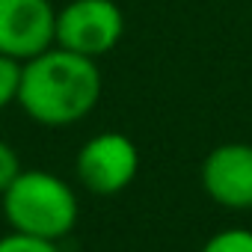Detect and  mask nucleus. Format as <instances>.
<instances>
[{
    "instance_id": "obj_1",
    "label": "nucleus",
    "mask_w": 252,
    "mask_h": 252,
    "mask_svg": "<svg viewBox=\"0 0 252 252\" xmlns=\"http://www.w3.org/2000/svg\"><path fill=\"white\" fill-rule=\"evenodd\" d=\"M101 68L95 60L51 45L21 65V110L45 128L83 122L101 98Z\"/></svg>"
},
{
    "instance_id": "obj_2",
    "label": "nucleus",
    "mask_w": 252,
    "mask_h": 252,
    "mask_svg": "<svg viewBox=\"0 0 252 252\" xmlns=\"http://www.w3.org/2000/svg\"><path fill=\"white\" fill-rule=\"evenodd\" d=\"M0 202L12 231L48 237L57 243L71 234L80 214L71 184L45 169H21L18 178L3 190Z\"/></svg>"
},
{
    "instance_id": "obj_3",
    "label": "nucleus",
    "mask_w": 252,
    "mask_h": 252,
    "mask_svg": "<svg viewBox=\"0 0 252 252\" xmlns=\"http://www.w3.org/2000/svg\"><path fill=\"white\" fill-rule=\"evenodd\" d=\"M125 36V15L116 0H68L54 18V45L98 60Z\"/></svg>"
},
{
    "instance_id": "obj_4",
    "label": "nucleus",
    "mask_w": 252,
    "mask_h": 252,
    "mask_svg": "<svg viewBox=\"0 0 252 252\" xmlns=\"http://www.w3.org/2000/svg\"><path fill=\"white\" fill-rule=\"evenodd\" d=\"M77 181L95 196H119L128 190L140 172V152L131 137L104 131L89 137L74 160Z\"/></svg>"
},
{
    "instance_id": "obj_5",
    "label": "nucleus",
    "mask_w": 252,
    "mask_h": 252,
    "mask_svg": "<svg viewBox=\"0 0 252 252\" xmlns=\"http://www.w3.org/2000/svg\"><path fill=\"white\" fill-rule=\"evenodd\" d=\"M54 0H0V54L27 63L54 45Z\"/></svg>"
},
{
    "instance_id": "obj_6",
    "label": "nucleus",
    "mask_w": 252,
    "mask_h": 252,
    "mask_svg": "<svg viewBox=\"0 0 252 252\" xmlns=\"http://www.w3.org/2000/svg\"><path fill=\"white\" fill-rule=\"evenodd\" d=\"M199 178L211 202L231 211H249L252 208V146L222 143L211 149L202 160Z\"/></svg>"
},
{
    "instance_id": "obj_7",
    "label": "nucleus",
    "mask_w": 252,
    "mask_h": 252,
    "mask_svg": "<svg viewBox=\"0 0 252 252\" xmlns=\"http://www.w3.org/2000/svg\"><path fill=\"white\" fill-rule=\"evenodd\" d=\"M202 252H252V228H222L205 240Z\"/></svg>"
},
{
    "instance_id": "obj_8",
    "label": "nucleus",
    "mask_w": 252,
    "mask_h": 252,
    "mask_svg": "<svg viewBox=\"0 0 252 252\" xmlns=\"http://www.w3.org/2000/svg\"><path fill=\"white\" fill-rule=\"evenodd\" d=\"M21 60H12L0 54V110L9 104H18V89H21Z\"/></svg>"
},
{
    "instance_id": "obj_9",
    "label": "nucleus",
    "mask_w": 252,
    "mask_h": 252,
    "mask_svg": "<svg viewBox=\"0 0 252 252\" xmlns=\"http://www.w3.org/2000/svg\"><path fill=\"white\" fill-rule=\"evenodd\" d=\"M0 252H60L57 240L24 234V231H9L0 237Z\"/></svg>"
},
{
    "instance_id": "obj_10",
    "label": "nucleus",
    "mask_w": 252,
    "mask_h": 252,
    "mask_svg": "<svg viewBox=\"0 0 252 252\" xmlns=\"http://www.w3.org/2000/svg\"><path fill=\"white\" fill-rule=\"evenodd\" d=\"M18 172H21L18 152H15L6 140H0V196H3V190L18 178Z\"/></svg>"
}]
</instances>
